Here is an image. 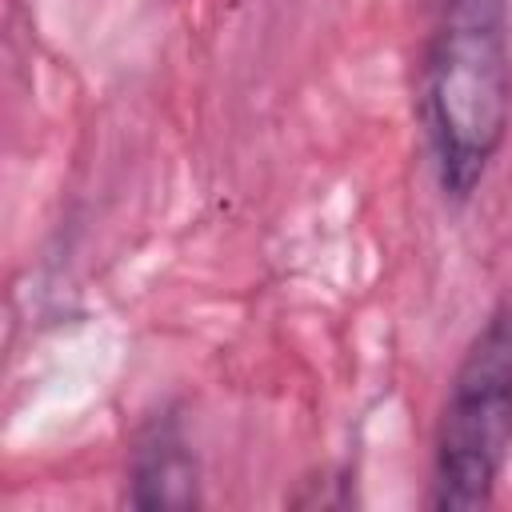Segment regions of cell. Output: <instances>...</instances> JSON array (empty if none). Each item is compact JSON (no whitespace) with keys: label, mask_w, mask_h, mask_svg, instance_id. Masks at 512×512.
<instances>
[{"label":"cell","mask_w":512,"mask_h":512,"mask_svg":"<svg viewBox=\"0 0 512 512\" xmlns=\"http://www.w3.org/2000/svg\"><path fill=\"white\" fill-rule=\"evenodd\" d=\"M424 136L444 200L464 204L504 148L512 120L508 0H440L420 88Z\"/></svg>","instance_id":"6da1fadb"},{"label":"cell","mask_w":512,"mask_h":512,"mask_svg":"<svg viewBox=\"0 0 512 512\" xmlns=\"http://www.w3.org/2000/svg\"><path fill=\"white\" fill-rule=\"evenodd\" d=\"M512 452V300H500L468 340L432 440L428 508L468 512L496 496Z\"/></svg>","instance_id":"7a4b0ae2"},{"label":"cell","mask_w":512,"mask_h":512,"mask_svg":"<svg viewBox=\"0 0 512 512\" xmlns=\"http://www.w3.org/2000/svg\"><path fill=\"white\" fill-rule=\"evenodd\" d=\"M128 504L132 508H196L200 504V464L172 408L148 416L132 440Z\"/></svg>","instance_id":"3957f363"}]
</instances>
